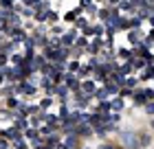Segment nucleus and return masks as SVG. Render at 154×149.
Segmentation results:
<instances>
[{"label": "nucleus", "mask_w": 154, "mask_h": 149, "mask_svg": "<svg viewBox=\"0 0 154 149\" xmlns=\"http://www.w3.org/2000/svg\"><path fill=\"white\" fill-rule=\"evenodd\" d=\"M123 140L128 142V147H136V138H134V134H125V136H123Z\"/></svg>", "instance_id": "f257e3e1"}, {"label": "nucleus", "mask_w": 154, "mask_h": 149, "mask_svg": "<svg viewBox=\"0 0 154 149\" xmlns=\"http://www.w3.org/2000/svg\"><path fill=\"white\" fill-rule=\"evenodd\" d=\"M73 40H75V33H68V35H66V40H64V42H66V44H71Z\"/></svg>", "instance_id": "f03ea898"}, {"label": "nucleus", "mask_w": 154, "mask_h": 149, "mask_svg": "<svg viewBox=\"0 0 154 149\" xmlns=\"http://www.w3.org/2000/svg\"><path fill=\"white\" fill-rule=\"evenodd\" d=\"M15 147H18V149H27V145H24V140H15Z\"/></svg>", "instance_id": "7ed1b4c3"}, {"label": "nucleus", "mask_w": 154, "mask_h": 149, "mask_svg": "<svg viewBox=\"0 0 154 149\" xmlns=\"http://www.w3.org/2000/svg\"><path fill=\"white\" fill-rule=\"evenodd\" d=\"M84 90H88V92H93V90H95V86H93V84H84Z\"/></svg>", "instance_id": "20e7f679"}, {"label": "nucleus", "mask_w": 154, "mask_h": 149, "mask_svg": "<svg viewBox=\"0 0 154 149\" xmlns=\"http://www.w3.org/2000/svg\"><path fill=\"white\" fill-rule=\"evenodd\" d=\"M121 105H123V103H121V101H119V99H117V101H115V103H112V108H115V110H121Z\"/></svg>", "instance_id": "39448f33"}, {"label": "nucleus", "mask_w": 154, "mask_h": 149, "mask_svg": "<svg viewBox=\"0 0 154 149\" xmlns=\"http://www.w3.org/2000/svg\"><path fill=\"white\" fill-rule=\"evenodd\" d=\"M0 149H7V142L4 140H0Z\"/></svg>", "instance_id": "423d86ee"}, {"label": "nucleus", "mask_w": 154, "mask_h": 149, "mask_svg": "<svg viewBox=\"0 0 154 149\" xmlns=\"http://www.w3.org/2000/svg\"><path fill=\"white\" fill-rule=\"evenodd\" d=\"M147 112H150V114H154V105H147Z\"/></svg>", "instance_id": "0eeeda50"}]
</instances>
